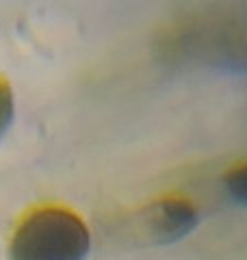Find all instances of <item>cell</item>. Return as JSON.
Listing matches in <instances>:
<instances>
[{"instance_id": "6da1fadb", "label": "cell", "mask_w": 247, "mask_h": 260, "mask_svg": "<svg viewBox=\"0 0 247 260\" xmlns=\"http://www.w3.org/2000/svg\"><path fill=\"white\" fill-rule=\"evenodd\" d=\"M91 234L78 213L65 206H37L15 225L9 260H87Z\"/></svg>"}, {"instance_id": "3957f363", "label": "cell", "mask_w": 247, "mask_h": 260, "mask_svg": "<svg viewBox=\"0 0 247 260\" xmlns=\"http://www.w3.org/2000/svg\"><path fill=\"white\" fill-rule=\"evenodd\" d=\"M15 117V95L7 76H0V141L7 137Z\"/></svg>"}, {"instance_id": "277c9868", "label": "cell", "mask_w": 247, "mask_h": 260, "mask_svg": "<svg viewBox=\"0 0 247 260\" xmlns=\"http://www.w3.org/2000/svg\"><path fill=\"white\" fill-rule=\"evenodd\" d=\"M224 186L236 204L247 206V162H243L241 167H234L224 178Z\"/></svg>"}, {"instance_id": "7a4b0ae2", "label": "cell", "mask_w": 247, "mask_h": 260, "mask_svg": "<svg viewBox=\"0 0 247 260\" xmlns=\"http://www.w3.org/2000/svg\"><path fill=\"white\" fill-rule=\"evenodd\" d=\"M197 223L200 213L189 200L163 198L139 208L128 228L139 245H171L187 239Z\"/></svg>"}]
</instances>
